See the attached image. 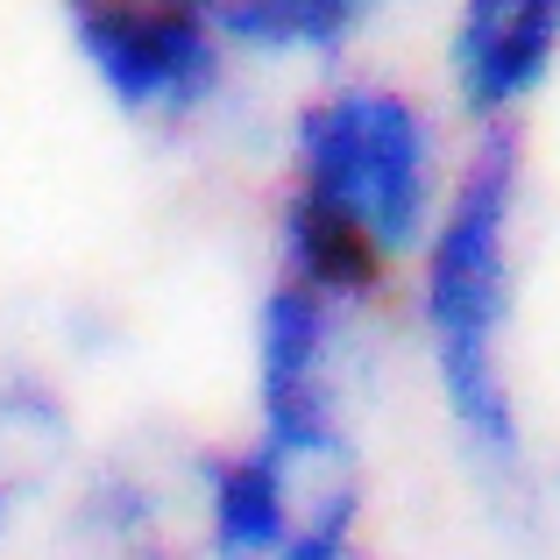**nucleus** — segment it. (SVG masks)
I'll return each mask as SVG.
<instances>
[{
	"instance_id": "1",
	"label": "nucleus",
	"mask_w": 560,
	"mask_h": 560,
	"mask_svg": "<svg viewBox=\"0 0 560 560\" xmlns=\"http://www.w3.org/2000/svg\"><path fill=\"white\" fill-rule=\"evenodd\" d=\"M440 213L433 121L383 79H341L291 128V191L277 213V277L355 313L419 256Z\"/></svg>"
},
{
	"instance_id": "2",
	"label": "nucleus",
	"mask_w": 560,
	"mask_h": 560,
	"mask_svg": "<svg viewBox=\"0 0 560 560\" xmlns=\"http://www.w3.org/2000/svg\"><path fill=\"white\" fill-rule=\"evenodd\" d=\"M518 199L525 150L518 128H482L468 171L447 185L433 228L419 242V319L433 348V376L454 433L482 462V476H525V425L511 397V277H518Z\"/></svg>"
},
{
	"instance_id": "3",
	"label": "nucleus",
	"mask_w": 560,
	"mask_h": 560,
	"mask_svg": "<svg viewBox=\"0 0 560 560\" xmlns=\"http://www.w3.org/2000/svg\"><path fill=\"white\" fill-rule=\"evenodd\" d=\"M362 518V462L341 419L256 425L234 454H199L206 560H348Z\"/></svg>"
},
{
	"instance_id": "4",
	"label": "nucleus",
	"mask_w": 560,
	"mask_h": 560,
	"mask_svg": "<svg viewBox=\"0 0 560 560\" xmlns=\"http://www.w3.org/2000/svg\"><path fill=\"white\" fill-rule=\"evenodd\" d=\"M85 71L121 114L150 128H185L228 85V36L206 0H65Z\"/></svg>"
},
{
	"instance_id": "5",
	"label": "nucleus",
	"mask_w": 560,
	"mask_h": 560,
	"mask_svg": "<svg viewBox=\"0 0 560 560\" xmlns=\"http://www.w3.org/2000/svg\"><path fill=\"white\" fill-rule=\"evenodd\" d=\"M560 65V0H454L447 71L482 128L539 93Z\"/></svg>"
},
{
	"instance_id": "6",
	"label": "nucleus",
	"mask_w": 560,
	"mask_h": 560,
	"mask_svg": "<svg viewBox=\"0 0 560 560\" xmlns=\"http://www.w3.org/2000/svg\"><path fill=\"white\" fill-rule=\"evenodd\" d=\"M85 560H199V462L150 468L136 454L107 462L79 497Z\"/></svg>"
},
{
	"instance_id": "7",
	"label": "nucleus",
	"mask_w": 560,
	"mask_h": 560,
	"mask_svg": "<svg viewBox=\"0 0 560 560\" xmlns=\"http://www.w3.org/2000/svg\"><path fill=\"white\" fill-rule=\"evenodd\" d=\"M341 327L348 313L319 291L277 277L256 313V425H299V419H341Z\"/></svg>"
},
{
	"instance_id": "8",
	"label": "nucleus",
	"mask_w": 560,
	"mask_h": 560,
	"mask_svg": "<svg viewBox=\"0 0 560 560\" xmlns=\"http://www.w3.org/2000/svg\"><path fill=\"white\" fill-rule=\"evenodd\" d=\"M228 50L262 57H334L376 22L390 0H206Z\"/></svg>"
},
{
	"instance_id": "9",
	"label": "nucleus",
	"mask_w": 560,
	"mask_h": 560,
	"mask_svg": "<svg viewBox=\"0 0 560 560\" xmlns=\"http://www.w3.org/2000/svg\"><path fill=\"white\" fill-rule=\"evenodd\" d=\"M71 454V411L43 383H0V533Z\"/></svg>"
},
{
	"instance_id": "10",
	"label": "nucleus",
	"mask_w": 560,
	"mask_h": 560,
	"mask_svg": "<svg viewBox=\"0 0 560 560\" xmlns=\"http://www.w3.org/2000/svg\"><path fill=\"white\" fill-rule=\"evenodd\" d=\"M348 560H362V553H348Z\"/></svg>"
}]
</instances>
